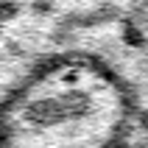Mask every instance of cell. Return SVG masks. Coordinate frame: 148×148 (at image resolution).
<instances>
[{"mask_svg": "<svg viewBox=\"0 0 148 148\" xmlns=\"http://www.w3.org/2000/svg\"><path fill=\"white\" fill-rule=\"evenodd\" d=\"M129 92L103 62L53 56L0 103V148H117L129 126Z\"/></svg>", "mask_w": 148, "mask_h": 148, "instance_id": "obj_1", "label": "cell"}]
</instances>
